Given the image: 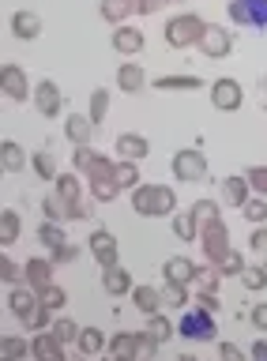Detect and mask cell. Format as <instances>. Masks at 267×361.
Wrapping results in <instances>:
<instances>
[{
  "mask_svg": "<svg viewBox=\"0 0 267 361\" xmlns=\"http://www.w3.org/2000/svg\"><path fill=\"white\" fill-rule=\"evenodd\" d=\"M173 4H185V0H173Z\"/></svg>",
  "mask_w": 267,
  "mask_h": 361,
  "instance_id": "obj_61",
  "label": "cell"
},
{
  "mask_svg": "<svg viewBox=\"0 0 267 361\" xmlns=\"http://www.w3.org/2000/svg\"><path fill=\"white\" fill-rule=\"evenodd\" d=\"M177 361H199V357H192V354H181V357H177Z\"/></svg>",
  "mask_w": 267,
  "mask_h": 361,
  "instance_id": "obj_58",
  "label": "cell"
},
{
  "mask_svg": "<svg viewBox=\"0 0 267 361\" xmlns=\"http://www.w3.org/2000/svg\"><path fill=\"white\" fill-rule=\"evenodd\" d=\"M64 241H68V237H64V226L61 222H46V219L38 222V245H46L49 252H53V248H61Z\"/></svg>",
  "mask_w": 267,
  "mask_h": 361,
  "instance_id": "obj_33",
  "label": "cell"
},
{
  "mask_svg": "<svg viewBox=\"0 0 267 361\" xmlns=\"http://www.w3.org/2000/svg\"><path fill=\"white\" fill-rule=\"evenodd\" d=\"M233 49V30L222 27V23H207L204 38H199V53L204 56H230Z\"/></svg>",
  "mask_w": 267,
  "mask_h": 361,
  "instance_id": "obj_11",
  "label": "cell"
},
{
  "mask_svg": "<svg viewBox=\"0 0 267 361\" xmlns=\"http://www.w3.org/2000/svg\"><path fill=\"white\" fill-rule=\"evenodd\" d=\"M80 252H83V248L75 245V241H64L61 248H53V252H49V259L61 267V264H75V259H80Z\"/></svg>",
  "mask_w": 267,
  "mask_h": 361,
  "instance_id": "obj_50",
  "label": "cell"
},
{
  "mask_svg": "<svg viewBox=\"0 0 267 361\" xmlns=\"http://www.w3.org/2000/svg\"><path fill=\"white\" fill-rule=\"evenodd\" d=\"M87 113H91V121H94V124H102V121H106V113H109V90H106V87L91 90V109H87Z\"/></svg>",
  "mask_w": 267,
  "mask_h": 361,
  "instance_id": "obj_42",
  "label": "cell"
},
{
  "mask_svg": "<svg viewBox=\"0 0 267 361\" xmlns=\"http://www.w3.org/2000/svg\"><path fill=\"white\" fill-rule=\"evenodd\" d=\"M173 233L181 237V241H188L192 245L196 237H199V219L192 211H181V214H173Z\"/></svg>",
  "mask_w": 267,
  "mask_h": 361,
  "instance_id": "obj_32",
  "label": "cell"
},
{
  "mask_svg": "<svg viewBox=\"0 0 267 361\" xmlns=\"http://www.w3.org/2000/svg\"><path fill=\"white\" fill-rule=\"evenodd\" d=\"M173 331H177V327L166 320V316H159V312L147 316V335L154 338V343H166V338H173Z\"/></svg>",
  "mask_w": 267,
  "mask_h": 361,
  "instance_id": "obj_40",
  "label": "cell"
},
{
  "mask_svg": "<svg viewBox=\"0 0 267 361\" xmlns=\"http://www.w3.org/2000/svg\"><path fill=\"white\" fill-rule=\"evenodd\" d=\"M35 106H38L42 117H61L64 94H61V87L53 83V79H42V83L35 87Z\"/></svg>",
  "mask_w": 267,
  "mask_h": 361,
  "instance_id": "obj_13",
  "label": "cell"
},
{
  "mask_svg": "<svg viewBox=\"0 0 267 361\" xmlns=\"http://www.w3.org/2000/svg\"><path fill=\"white\" fill-rule=\"evenodd\" d=\"M188 211H192L196 219H199V226H204V222H211V219H222V207H218L215 200H196Z\"/></svg>",
  "mask_w": 267,
  "mask_h": 361,
  "instance_id": "obj_48",
  "label": "cell"
},
{
  "mask_svg": "<svg viewBox=\"0 0 267 361\" xmlns=\"http://www.w3.org/2000/svg\"><path fill=\"white\" fill-rule=\"evenodd\" d=\"M252 361H267V338L252 343Z\"/></svg>",
  "mask_w": 267,
  "mask_h": 361,
  "instance_id": "obj_57",
  "label": "cell"
},
{
  "mask_svg": "<svg viewBox=\"0 0 267 361\" xmlns=\"http://www.w3.org/2000/svg\"><path fill=\"white\" fill-rule=\"evenodd\" d=\"M154 87L159 90H196V87H204V79L199 75H159Z\"/></svg>",
  "mask_w": 267,
  "mask_h": 361,
  "instance_id": "obj_35",
  "label": "cell"
},
{
  "mask_svg": "<svg viewBox=\"0 0 267 361\" xmlns=\"http://www.w3.org/2000/svg\"><path fill=\"white\" fill-rule=\"evenodd\" d=\"M218 282H222V275H218V267H215V264L196 267V279H192V286H196V290H215V293H218Z\"/></svg>",
  "mask_w": 267,
  "mask_h": 361,
  "instance_id": "obj_39",
  "label": "cell"
},
{
  "mask_svg": "<svg viewBox=\"0 0 267 361\" xmlns=\"http://www.w3.org/2000/svg\"><path fill=\"white\" fill-rule=\"evenodd\" d=\"M120 361H136V357H120Z\"/></svg>",
  "mask_w": 267,
  "mask_h": 361,
  "instance_id": "obj_60",
  "label": "cell"
},
{
  "mask_svg": "<svg viewBox=\"0 0 267 361\" xmlns=\"http://www.w3.org/2000/svg\"><path fill=\"white\" fill-rule=\"evenodd\" d=\"M143 343H147V331H117L109 338V357L120 361V357H143Z\"/></svg>",
  "mask_w": 267,
  "mask_h": 361,
  "instance_id": "obj_12",
  "label": "cell"
},
{
  "mask_svg": "<svg viewBox=\"0 0 267 361\" xmlns=\"http://www.w3.org/2000/svg\"><path fill=\"white\" fill-rule=\"evenodd\" d=\"M263 267H267V264H263Z\"/></svg>",
  "mask_w": 267,
  "mask_h": 361,
  "instance_id": "obj_62",
  "label": "cell"
},
{
  "mask_svg": "<svg viewBox=\"0 0 267 361\" xmlns=\"http://www.w3.org/2000/svg\"><path fill=\"white\" fill-rule=\"evenodd\" d=\"M64 135L72 140V147L91 143V135H94V121H91V113H72V117L64 121Z\"/></svg>",
  "mask_w": 267,
  "mask_h": 361,
  "instance_id": "obj_21",
  "label": "cell"
},
{
  "mask_svg": "<svg viewBox=\"0 0 267 361\" xmlns=\"http://www.w3.org/2000/svg\"><path fill=\"white\" fill-rule=\"evenodd\" d=\"M30 357L35 361H68L64 357V343L53 331H38L30 338Z\"/></svg>",
  "mask_w": 267,
  "mask_h": 361,
  "instance_id": "obj_16",
  "label": "cell"
},
{
  "mask_svg": "<svg viewBox=\"0 0 267 361\" xmlns=\"http://www.w3.org/2000/svg\"><path fill=\"white\" fill-rule=\"evenodd\" d=\"M233 27H252L267 30V0H230L226 4Z\"/></svg>",
  "mask_w": 267,
  "mask_h": 361,
  "instance_id": "obj_7",
  "label": "cell"
},
{
  "mask_svg": "<svg viewBox=\"0 0 267 361\" xmlns=\"http://www.w3.org/2000/svg\"><path fill=\"white\" fill-rule=\"evenodd\" d=\"M244 267H249V264H244V256L230 248V252L222 256V264H218V275H222V279H226V275H237V279H241V271H244Z\"/></svg>",
  "mask_w": 267,
  "mask_h": 361,
  "instance_id": "obj_49",
  "label": "cell"
},
{
  "mask_svg": "<svg viewBox=\"0 0 267 361\" xmlns=\"http://www.w3.org/2000/svg\"><path fill=\"white\" fill-rule=\"evenodd\" d=\"M23 271H27L23 282H27L35 293H42V290L53 282V271H57V264H53L49 256H35V259H27V264H23Z\"/></svg>",
  "mask_w": 267,
  "mask_h": 361,
  "instance_id": "obj_15",
  "label": "cell"
},
{
  "mask_svg": "<svg viewBox=\"0 0 267 361\" xmlns=\"http://www.w3.org/2000/svg\"><path fill=\"white\" fill-rule=\"evenodd\" d=\"M49 331L57 335L64 346H68V343H75V338H80V331H83V327L75 324V320H68V316H61V320H53V327H49Z\"/></svg>",
  "mask_w": 267,
  "mask_h": 361,
  "instance_id": "obj_41",
  "label": "cell"
},
{
  "mask_svg": "<svg viewBox=\"0 0 267 361\" xmlns=\"http://www.w3.org/2000/svg\"><path fill=\"white\" fill-rule=\"evenodd\" d=\"M162 301L170 305V309H185V305H188V286H177V282H166V286H162Z\"/></svg>",
  "mask_w": 267,
  "mask_h": 361,
  "instance_id": "obj_44",
  "label": "cell"
},
{
  "mask_svg": "<svg viewBox=\"0 0 267 361\" xmlns=\"http://www.w3.org/2000/svg\"><path fill=\"white\" fill-rule=\"evenodd\" d=\"M249 320H252V327H256V331H263V335H267V301H260V305H252Z\"/></svg>",
  "mask_w": 267,
  "mask_h": 361,
  "instance_id": "obj_53",
  "label": "cell"
},
{
  "mask_svg": "<svg viewBox=\"0 0 267 361\" xmlns=\"http://www.w3.org/2000/svg\"><path fill=\"white\" fill-rule=\"evenodd\" d=\"M241 219L249 226H263L267 222V200L263 196H249V200H244V207H241Z\"/></svg>",
  "mask_w": 267,
  "mask_h": 361,
  "instance_id": "obj_37",
  "label": "cell"
},
{
  "mask_svg": "<svg viewBox=\"0 0 267 361\" xmlns=\"http://www.w3.org/2000/svg\"><path fill=\"white\" fill-rule=\"evenodd\" d=\"M173 177L181 185H192V180H204L207 177V154L196 151V147H185V151L173 154Z\"/></svg>",
  "mask_w": 267,
  "mask_h": 361,
  "instance_id": "obj_8",
  "label": "cell"
},
{
  "mask_svg": "<svg viewBox=\"0 0 267 361\" xmlns=\"http://www.w3.org/2000/svg\"><path fill=\"white\" fill-rule=\"evenodd\" d=\"M249 245H252V252L267 256V226H256V230L249 233Z\"/></svg>",
  "mask_w": 267,
  "mask_h": 361,
  "instance_id": "obj_52",
  "label": "cell"
},
{
  "mask_svg": "<svg viewBox=\"0 0 267 361\" xmlns=\"http://www.w3.org/2000/svg\"><path fill=\"white\" fill-rule=\"evenodd\" d=\"M177 335H185V338H196V343H211V338L218 335V327H215V312H207V309H185L181 312V320H177Z\"/></svg>",
  "mask_w": 267,
  "mask_h": 361,
  "instance_id": "obj_4",
  "label": "cell"
},
{
  "mask_svg": "<svg viewBox=\"0 0 267 361\" xmlns=\"http://www.w3.org/2000/svg\"><path fill=\"white\" fill-rule=\"evenodd\" d=\"M117 154L128 158V162H139V158H147V154H151L147 135H139V132H120V135H117Z\"/></svg>",
  "mask_w": 267,
  "mask_h": 361,
  "instance_id": "obj_19",
  "label": "cell"
},
{
  "mask_svg": "<svg viewBox=\"0 0 267 361\" xmlns=\"http://www.w3.org/2000/svg\"><path fill=\"white\" fill-rule=\"evenodd\" d=\"M38 298H42V305H46V309H53V312H61L64 305H68V293H64V290L57 286V282H49V286L42 290Z\"/></svg>",
  "mask_w": 267,
  "mask_h": 361,
  "instance_id": "obj_43",
  "label": "cell"
},
{
  "mask_svg": "<svg viewBox=\"0 0 267 361\" xmlns=\"http://www.w3.org/2000/svg\"><path fill=\"white\" fill-rule=\"evenodd\" d=\"M170 0H136V11L139 16H154V11H162Z\"/></svg>",
  "mask_w": 267,
  "mask_h": 361,
  "instance_id": "obj_56",
  "label": "cell"
},
{
  "mask_svg": "<svg viewBox=\"0 0 267 361\" xmlns=\"http://www.w3.org/2000/svg\"><path fill=\"white\" fill-rule=\"evenodd\" d=\"M23 279H27V271L19 267L12 256H8V252L0 256V282H4L8 290H12V286H23Z\"/></svg>",
  "mask_w": 267,
  "mask_h": 361,
  "instance_id": "obj_36",
  "label": "cell"
},
{
  "mask_svg": "<svg viewBox=\"0 0 267 361\" xmlns=\"http://www.w3.org/2000/svg\"><path fill=\"white\" fill-rule=\"evenodd\" d=\"M53 188L61 192L68 203H75V200H83V180H80V173L75 169H64V173H57V180H53Z\"/></svg>",
  "mask_w": 267,
  "mask_h": 361,
  "instance_id": "obj_29",
  "label": "cell"
},
{
  "mask_svg": "<svg viewBox=\"0 0 267 361\" xmlns=\"http://www.w3.org/2000/svg\"><path fill=\"white\" fill-rule=\"evenodd\" d=\"M30 166H35V173L42 180H57V158H53V151H38V154H30Z\"/></svg>",
  "mask_w": 267,
  "mask_h": 361,
  "instance_id": "obj_38",
  "label": "cell"
},
{
  "mask_svg": "<svg viewBox=\"0 0 267 361\" xmlns=\"http://www.w3.org/2000/svg\"><path fill=\"white\" fill-rule=\"evenodd\" d=\"M132 305H136L143 316H154L166 301H162V290L159 286H132Z\"/></svg>",
  "mask_w": 267,
  "mask_h": 361,
  "instance_id": "obj_25",
  "label": "cell"
},
{
  "mask_svg": "<svg viewBox=\"0 0 267 361\" xmlns=\"http://www.w3.org/2000/svg\"><path fill=\"white\" fill-rule=\"evenodd\" d=\"M8 309L15 312L19 324L35 331V327H38V312H42V298L23 282V286H12V290H8Z\"/></svg>",
  "mask_w": 267,
  "mask_h": 361,
  "instance_id": "obj_6",
  "label": "cell"
},
{
  "mask_svg": "<svg viewBox=\"0 0 267 361\" xmlns=\"http://www.w3.org/2000/svg\"><path fill=\"white\" fill-rule=\"evenodd\" d=\"M87 248H91V256L98 259V267H113L117 264V237L109 230H91Z\"/></svg>",
  "mask_w": 267,
  "mask_h": 361,
  "instance_id": "obj_14",
  "label": "cell"
},
{
  "mask_svg": "<svg viewBox=\"0 0 267 361\" xmlns=\"http://www.w3.org/2000/svg\"><path fill=\"white\" fill-rule=\"evenodd\" d=\"M83 177H87V188H91L94 203H113L120 192H125V188H120V180H117V162H113V158H106V154H98Z\"/></svg>",
  "mask_w": 267,
  "mask_h": 361,
  "instance_id": "obj_2",
  "label": "cell"
},
{
  "mask_svg": "<svg viewBox=\"0 0 267 361\" xmlns=\"http://www.w3.org/2000/svg\"><path fill=\"white\" fill-rule=\"evenodd\" d=\"M42 214H46V222H61V226H64V222L72 219V203L64 200V196H61L57 188H53L49 196L42 200Z\"/></svg>",
  "mask_w": 267,
  "mask_h": 361,
  "instance_id": "obj_26",
  "label": "cell"
},
{
  "mask_svg": "<svg viewBox=\"0 0 267 361\" xmlns=\"http://www.w3.org/2000/svg\"><path fill=\"white\" fill-rule=\"evenodd\" d=\"M132 211L143 219H162L177 211V192L170 185H136L132 188Z\"/></svg>",
  "mask_w": 267,
  "mask_h": 361,
  "instance_id": "obj_1",
  "label": "cell"
},
{
  "mask_svg": "<svg viewBox=\"0 0 267 361\" xmlns=\"http://www.w3.org/2000/svg\"><path fill=\"white\" fill-rule=\"evenodd\" d=\"M75 346H80L83 357H94V354H102V350H109V338L102 335V327H83L80 338H75Z\"/></svg>",
  "mask_w": 267,
  "mask_h": 361,
  "instance_id": "obj_27",
  "label": "cell"
},
{
  "mask_svg": "<svg viewBox=\"0 0 267 361\" xmlns=\"http://www.w3.org/2000/svg\"><path fill=\"white\" fill-rule=\"evenodd\" d=\"M117 180H120V188H136V185H143L136 162H128V158H120V162H117Z\"/></svg>",
  "mask_w": 267,
  "mask_h": 361,
  "instance_id": "obj_46",
  "label": "cell"
},
{
  "mask_svg": "<svg viewBox=\"0 0 267 361\" xmlns=\"http://www.w3.org/2000/svg\"><path fill=\"white\" fill-rule=\"evenodd\" d=\"M30 354V343L19 335H4V343H0V361H23Z\"/></svg>",
  "mask_w": 267,
  "mask_h": 361,
  "instance_id": "obj_34",
  "label": "cell"
},
{
  "mask_svg": "<svg viewBox=\"0 0 267 361\" xmlns=\"http://www.w3.org/2000/svg\"><path fill=\"white\" fill-rule=\"evenodd\" d=\"M196 305L207 312H218V293L215 290H196Z\"/></svg>",
  "mask_w": 267,
  "mask_h": 361,
  "instance_id": "obj_54",
  "label": "cell"
},
{
  "mask_svg": "<svg viewBox=\"0 0 267 361\" xmlns=\"http://www.w3.org/2000/svg\"><path fill=\"white\" fill-rule=\"evenodd\" d=\"M162 275H166V282H177V286H192L196 264L188 256H170V259H166V267H162Z\"/></svg>",
  "mask_w": 267,
  "mask_h": 361,
  "instance_id": "obj_20",
  "label": "cell"
},
{
  "mask_svg": "<svg viewBox=\"0 0 267 361\" xmlns=\"http://www.w3.org/2000/svg\"><path fill=\"white\" fill-rule=\"evenodd\" d=\"M199 245H204V256H207V264H222V256L230 252V226L222 222V219H211L199 226Z\"/></svg>",
  "mask_w": 267,
  "mask_h": 361,
  "instance_id": "obj_5",
  "label": "cell"
},
{
  "mask_svg": "<svg viewBox=\"0 0 267 361\" xmlns=\"http://www.w3.org/2000/svg\"><path fill=\"white\" fill-rule=\"evenodd\" d=\"M260 87H263V94H267V72H263V83H260Z\"/></svg>",
  "mask_w": 267,
  "mask_h": 361,
  "instance_id": "obj_59",
  "label": "cell"
},
{
  "mask_svg": "<svg viewBox=\"0 0 267 361\" xmlns=\"http://www.w3.org/2000/svg\"><path fill=\"white\" fill-rule=\"evenodd\" d=\"M244 180H249V188L256 192V196L267 200V166H249L244 169Z\"/></svg>",
  "mask_w": 267,
  "mask_h": 361,
  "instance_id": "obj_45",
  "label": "cell"
},
{
  "mask_svg": "<svg viewBox=\"0 0 267 361\" xmlns=\"http://www.w3.org/2000/svg\"><path fill=\"white\" fill-rule=\"evenodd\" d=\"M241 102H244V90L237 79H230V75H222L211 83V106H215L218 113H233V109H241Z\"/></svg>",
  "mask_w": 267,
  "mask_h": 361,
  "instance_id": "obj_9",
  "label": "cell"
},
{
  "mask_svg": "<svg viewBox=\"0 0 267 361\" xmlns=\"http://www.w3.org/2000/svg\"><path fill=\"white\" fill-rule=\"evenodd\" d=\"M207 23L196 16V11H181V16H170L166 19V45H173V49H192L199 45L204 38Z\"/></svg>",
  "mask_w": 267,
  "mask_h": 361,
  "instance_id": "obj_3",
  "label": "cell"
},
{
  "mask_svg": "<svg viewBox=\"0 0 267 361\" xmlns=\"http://www.w3.org/2000/svg\"><path fill=\"white\" fill-rule=\"evenodd\" d=\"M117 87L125 90V94H139V90L147 87V72H143V64H120L117 68Z\"/></svg>",
  "mask_w": 267,
  "mask_h": 361,
  "instance_id": "obj_23",
  "label": "cell"
},
{
  "mask_svg": "<svg viewBox=\"0 0 267 361\" xmlns=\"http://www.w3.org/2000/svg\"><path fill=\"white\" fill-rule=\"evenodd\" d=\"M98 11H102L106 23L120 27V23H128V16L136 11V0H102V4H98Z\"/></svg>",
  "mask_w": 267,
  "mask_h": 361,
  "instance_id": "obj_28",
  "label": "cell"
},
{
  "mask_svg": "<svg viewBox=\"0 0 267 361\" xmlns=\"http://www.w3.org/2000/svg\"><path fill=\"white\" fill-rule=\"evenodd\" d=\"M0 94H4L8 102H27V98H35L19 64H0Z\"/></svg>",
  "mask_w": 267,
  "mask_h": 361,
  "instance_id": "obj_10",
  "label": "cell"
},
{
  "mask_svg": "<svg viewBox=\"0 0 267 361\" xmlns=\"http://www.w3.org/2000/svg\"><path fill=\"white\" fill-rule=\"evenodd\" d=\"M94 158H98V151H94L91 143L75 147V151H72V169H75V173H87V169H91V162H94Z\"/></svg>",
  "mask_w": 267,
  "mask_h": 361,
  "instance_id": "obj_47",
  "label": "cell"
},
{
  "mask_svg": "<svg viewBox=\"0 0 267 361\" xmlns=\"http://www.w3.org/2000/svg\"><path fill=\"white\" fill-rule=\"evenodd\" d=\"M222 185V203H226V207H244V200L252 196V188H249V180H244V173H230V177H222L218 180Z\"/></svg>",
  "mask_w": 267,
  "mask_h": 361,
  "instance_id": "obj_18",
  "label": "cell"
},
{
  "mask_svg": "<svg viewBox=\"0 0 267 361\" xmlns=\"http://www.w3.org/2000/svg\"><path fill=\"white\" fill-rule=\"evenodd\" d=\"M241 286L244 290H263L267 286V267H244L241 271Z\"/></svg>",
  "mask_w": 267,
  "mask_h": 361,
  "instance_id": "obj_51",
  "label": "cell"
},
{
  "mask_svg": "<svg viewBox=\"0 0 267 361\" xmlns=\"http://www.w3.org/2000/svg\"><path fill=\"white\" fill-rule=\"evenodd\" d=\"M19 233H23V219L12 207H4L0 211V245H15Z\"/></svg>",
  "mask_w": 267,
  "mask_h": 361,
  "instance_id": "obj_30",
  "label": "cell"
},
{
  "mask_svg": "<svg viewBox=\"0 0 267 361\" xmlns=\"http://www.w3.org/2000/svg\"><path fill=\"white\" fill-rule=\"evenodd\" d=\"M143 45H147V38H143L139 27H128V23L113 27V49L120 56H136V53H143Z\"/></svg>",
  "mask_w": 267,
  "mask_h": 361,
  "instance_id": "obj_17",
  "label": "cell"
},
{
  "mask_svg": "<svg viewBox=\"0 0 267 361\" xmlns=\"http://www.w3.org/2000/svg\"><path fill=\"white\" fill-rule=\"evenodd\" d=\"M12 34H15V38H23V42L38 38V34H42V16H35L30 8H19L12 16Z\"/></svg>",
  "mask_w": 267,
  "mask_h": 361,
  "instance_id": "obj_22",
  "label": "cell"
},
{
  "mask_svg": "<svg viewBox=\"0 0 267 361\" xmlns=\"http://www.w3.org/2000/svg\"><path fill=\"white\" fill-rule=\"evenodd\" d=\"M102 290L109 293V298H120V293H128L132 290V275L120 264L113 267H102Z\"/></svg>",
  "mask_w": 267,
  "mask_h": 361,
  "instance_id": "obj_24",
  "label": "cell"
},
{
  "mask_svg": "<svg viewBox=\"0 0 267 361\" xmlns=\"http://www.w3.org/2000/svg\"><path fill=\"white\" fill-rule=\"evenodd\" d=\"M218 361H244V350L233 346V343H222L218 346Z\"/></svg>",
  "mask_w": 267,
  "mask_h": 361,
  "instance_id": "obj_55",
  "label": "cell"
},
{
  "mask_svg": "<svg viewBox=\"0 0 267 361\" xmlns=\"http://www.w3.org/2000/svg\"><path fill=\"white\" fill-rule=\"evenodd\" d=\"M0 166H4V173H19V169L27 166L23 147L12 143V140H4V143H0Z\"/></svg>",
  "mask_w": 267,
  "mask_h": 361,
  "instance_id": "obj_31",
  "label": "cell"
}]
</instances>
